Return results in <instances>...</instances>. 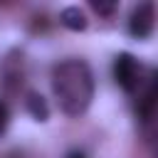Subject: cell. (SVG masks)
<instances>
[{"instance_id":"obj_1","label":"cell","mask_w":158,"mask_h":158,"mask_svg":"<svg viewBox=\"0 0 158 158\" xmlns=\"http://www.w3.org/2000/svg\"><path fill=\"white\" fill-rule=\"evenodd\" d=\"M52 89L64 114L79 116L89 109L94 96V79L84 62L67 59L54 67L52 72Z\"/></svg>"},{"instance_id":"obj_2","label":"cell","mask_w":158,"mask_h":158,"mask_svg":"<svg viewBox=\"0 0 158 158\" xmlns=\"http://www.w3.org/2000/svg\"><path fill=\"white\" fill-rule=\"evenodd\" d=\"M114 77H116V84L123 91H133L138 86V62L133 59V54L121 52L116 57V62H114Z\"/></svg>"},{"instance_id":"obj_3","label":"cell","mask_w":158,"mask_h":158,"mask_svg":"<svg viewBox=\"0 0 158 158\" xmlns=\"http://www.w3.org/2000/svg\"><path fill=\"white\" fill-rule=\"evenodd\" d=\"M128 30H131L133 37H148L153 32V5L151 2H143V5H138L133 10Z\"/></svg>"},{"instance_id":"obj_4","label":"cell","mask_w":158,"mask_h":158,"mask_svg":"<svg viewBox=\"0 0 158 158\" xmlns=\"http://www.w3.org/2000/svg\"><path fill=\"white\" fill-rule=\"evenodd\" d=\"M59 20H62V25L67 30H74V32H79V30L86 27V17H84V12L79 7H64Z\"/></svg>"},{"instance_id":"obj_5","label":"cell","mask_w":158,"mask_h":158,"mask_svg":"<svg viewBox=\"0 0 158 158\" xmlns=\"http://www.w3.org/2000/svg\"><path fill=\"white\" fill-rule=\"evenodd\" d=\"M27 109L37 121H47V116H49V109H47V104H44V99L40 94H30L27 96Z\"/></svg>"},{"instance_id":"obj_6","label":"cell","mask_w":158,"mask_h":158,"mask_svg":"<svg viewBox=\"0 0 158 158\" xmlns=\"http://www.w3.org/2000/svg\"><path fill=\"white\" fill-rule=\"evenodd\" d=\"M7 121H10V111H7V106L0 101V133H5V128H7Z\"/></svg>"},{"instance_id":"obj_7","label":"cell","mask_w":158,"mask_h":158,"mask_svg":"<svg viewBox=\"0 0 158 158\" xmlns=\"http://www.w3.org/2000/svg\"><path fill=\"white\" fill-rule=\"evenodd\" d=\"M111 7H114V5H101V2H94V10H99V12H111Z\"/></svg>"},{"instance_id":"obj_8","label":"cell","mask_w":158,"mask_h":158,"mask_svg":"<svg viewBox=\"0 0 158 158\" xmlns=\"http://www.w3.org/2000/svg\"><path fill=\"white\" fill-rule=\"evenodd\" d=\"M67 158H86V156H84V153H81V151H72V153H69V156H67Z\"/></svg>"}]
</instances>
